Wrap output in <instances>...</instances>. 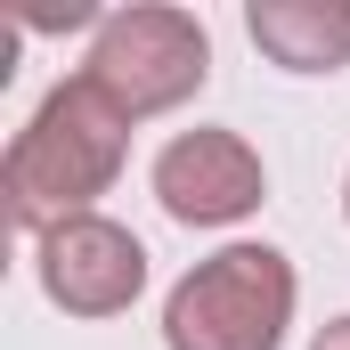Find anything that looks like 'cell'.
Masks as SVG:
<instances>
[{"label": "cell", "instance_id": "obj_6", "mask_svg": "<svg viewBox=\"0 0 350 350\" xmlns=\"http://www.w3.org/2000/svg\"><path fill=\"white\" fill-rule=\"evenodd\" d=\"M245 33L277 74H342L350 0H245Z\"/></svg>", "mask_w": 350, "mask_h": 350}, {"label": "cell", "instance_id": "obj_5", "mask_svg": "<svg viewBox=\"0 0 350 350\" xmlns=\"http://www.w3.org/2000/svg\"><path fill=\"white\" fill-rule=\"evenodd\" d=\"M33 277H41V301L66 318H122L147 293V245L122 220L82 212V220H57L49 237H33Z\"/></svg>", "mask_w": 350, "mask_h": 350}, {"label": "cell", "instance_id": "obj_1", "mask_svg": "<svg viewBox=\"0 0 350 350\" xmlns=\"http://www.w3.org/2000/svg\"><path fill=\"white\" fill-rule=\"evenodd\" d=\"M122 155H131V122L114 114V98L90 74L49 82L41 106L25 114V131L8 139V155H0L8 220L25 237H49L57 220L98 212V196L122 179Z\"/></svg>", "mask_w": 350, "mask_h": 350}, {"label": "cell", "instance_id": "obj_8", "mask_svg": "<svg viewBox=\"0 0 350 350\" xmlns=\"http://www.w3.org/2000/svg\"><path fill=\"white\" fill-rule=\"evenodd\" d=\"M342 220H350V172H342Z\"/></svg>", "mask_w": 350, "mask_h": 350}, {"label": "cell", "instance_id": "obj_3", "mask_svg": "<svg viewBox=\"0 0 350 350\" xmlns=\"http://www.w3.org/2000/svg\"><path fill=\"white\" fill-rule=\"evenodd\" d=\"M90 82L114 98V114L139 131L155 114H179L196 90L212 82V33L196 8H172V0H131V8H106L98 33H90L82 66Z\"/></svg>", "mask_w": 350, "mask_h": 350}, {"label": "cell", "instance_id": "obj_7", "mask_svg": "<svg viewBox=\"0 0 350 350\" xmlns=\"http://www.w3.org/2000/svg\"><path fill=\"white\" fill-rule=\"evenodd\" d=\"M310 350H350V310H342V318H326V326L310 334Z\"/></svg>", "mask_w": 350, "mask_h": 350}, {"label": "cell", "instance_id": "obj_4", "mask_svg": "<svg viewBox=\"0 0 350 350\" xmlns=\"http://www.w3.org/2000/svg\"><path fill=\"white\" fill-rule=\"evenodd\" d=\"M147 187H155L163 220H179V228H245L269 204V163L245 131L196 122V131H172L155 147Z\"/></svg>", "mask_w": 350, "mask_h": 350}, {"label": "cell", "instance_id": "obj_2", "mask_svg": "<svg viewBox=\"0 0 350 350\" xmlns=\"http://www.w3.org/2000/svg\"><path fill=\"white\" fill-rule=\"evenodd\" d=\"M293 310H301L293 261L261 237H237L163 293V350H285Z\"/></svg>", "mask_w": 350, "mask_h": 350}]
</instances>
